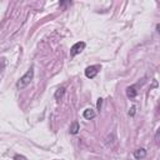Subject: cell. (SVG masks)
<instances>
[{
  "label": "cell",
  "mask_w": 160,
  "mask_h": 160,
  "mask_svg": "<svg viewBox=\"0 0 160 160\" xmlns=\"http://www.w3.org/2000/svg\"><path fill=\"white\" fill-rule=\"evenodd\" d=\"M82 116H84L86 120H91V119H94V118L96 116V112H95L92 109H86V110H84Z\"/></svg>",
  "instance_id": "277c9868"
},
{
  "label": "cell",
  "mask_w": 160,
  "mask_h": 160,
  "mask_svg": "<svg viewBox=\"0 0 160 160\" xmlns=\"http://www.w3.org/2000/svg\"><path fill=\"white\" fill-rule=\"evenodd\" d=\"M64 92H65V88H64V86L59 88V89L55 91V99H60V98L64 95Z\"/></svg>",
  "instance_id": "ba28073f"
},
{
  "label": "cell",
  "mask_w": 160,
  "mask_h": 160,
  "mask_svg": "<svg viewBox=\"0 0 160 160\" xmlns=\"http://www.w3.org/2000/svg\"><path fill=\"white\" fill-rule=\"evenodd\" d=\"M4 65H5V64H4V62H0V71H1V70H2V69H4Z\"/></svg>",
  "instance_id": "4fadbf2b"
},
{
  "label": "cell",
  "mask_w": 160,
  "mask_h": 160,
  "mask_svg": "<svg viewBox=\"0 0 160 160\" xmlns=\"http://www.w3.org/2000/svg\"><path fill=\"white\" fill-rule=\"evenodd\" d=\"M126 95H128L129 98H135V95H136L135 86H129V88L126 89Z\"/></svg>",
  "instance_id": "52a82bcc"
},
{
  "label": "cell",
  "mask_w": 160,
  "mask_h": 160,
  "mask_svg": "<svg viewBox=\"0 0 160 160\" xmlns=\"http://www.w3.org/2000/svg\"><path fill=\"white\" fill-rule=\"evenodd\" d=\"M32 78H34V70H32V69H29V70L19 79V81L16 82V88H18L19 90H22L24 88H26V86L31 82Z\"/></svg>",
  "instance_id": "6da1fadb"
},
{
  "label": "cell",
  "mask_w": 160,
  "mask_h": 160,
  "mask_svg": "<svg viewBox=\"0 0 160 160\" xmlns=\"http://www.w3.org/2000/svg\"><path fill=\"white\" fill-rule=\"evenodd\" d=\"M79 130H80L79 122H78V121H74V122L70 125V132L75 135V134H78V132H79Z\"/></svg>",
  "instance_id": "8992f818"
},
{
  "label": "cell",
  "mask_w": 160,
  "mask_h": 160,
  "mask_svg": "<svg viewBox=\"0 0 160 160\" xmlns=\"http://www.w3.org/2000/svg\"><path fill=\"white\" fill-rule=\"evenodd\" d=\"M158 139H159V130H158V131H156V134H155V141H156V144L159 142V140H158Z\"/></svg>",
  "instance_id": "7c38bea8"
},
{
  "label": "cell",
  "mask_w": 160,
  "mask_h": 160,
  "mask_svg": "<svg viewBox=\"0 0 160 160\" xmlns=\"http://www.w3.org/2000/svg\"><path fill=\"white\" fill-rule=\"evenodd\" d=\"M99 69H100L99 65H91V66H88V68L85 69V76L89 78V79L95 78L96 74L99 72Z\"/></svg>",
  "instance_id": "3957f363"
},
{
  "label": "cell",
  "mask_w": 160,
  "mask_h": 160,
  "mask_svg": "<svg viewBox=\"0 0 160 160\" xmlns=\"http://www.w3.org/2000/svg\"><path fill=\"white\" fill-rule=\"evenodd\" d=\"M135 114V106H131V109H130V111H129V115H134Z\"/></svg>",
  "instance_id": "8fae6325"
},
{
  "label": "cell",
  "mask_w": 160,
  "mask_h": 160,
  "mask_svg": "<svg viewBox=\"0 0 160 160\" xmlns=\"http://www.w3.org/2000/svg\"><path fill=\"white\" fill-rule=\"evenodd\" d=\"M84 49H85V42H84V41H78V42H75V44L71 46V49H70V55H71V56H75V55L80 54Z\"/></svg>",
  "instance_id": "7a4b0ae2"
},
{
  "label": "cell",
  "mask_w": 160,
  "mask_h": 160,
  "mask_svg": "<svg viewBox=\"0 0 160 160\" xmlns=\"http://www.w3.org/2000/svg\"><path fill=\"white\" fill-rule=\"evenodd\" d=\"M101 106H102V99L99 98V99H98V102H96V109H98V110H101Z\"/></svg>",
  "instance_id": "9c48e42d"
},
{
  "label": "cell",
  "mask_w": 160,
  "mask_h": 160,
  "mask_svg": "<svg viewBox=\"0 0 160 160\" xmlns=\"http://www.w3.org/2000/svg\"><path fill=\"white\" fill-rule=\"evenodd\" d=\"M14 160H26L24 156H21V155H15L14 156Z\"/></svg>",
  "instance_id": "30bf717a"
},
{
  "label": "cell",
  "mask_w": 160,
  "mask_h": 160,
  "mask_svg": "<svg viewBox=\"0 0 160 160\" xmlns=\"http://www.w3.org/2000/svg\"><path fill=\"white\" fill-rule=\"evenodd\" d=\"M146 156V150L144 148H140V149H136L134 151V158L135 159H142Z\"/></svg>",
  "instance_id": "5b68a950"
}]
</instances>
